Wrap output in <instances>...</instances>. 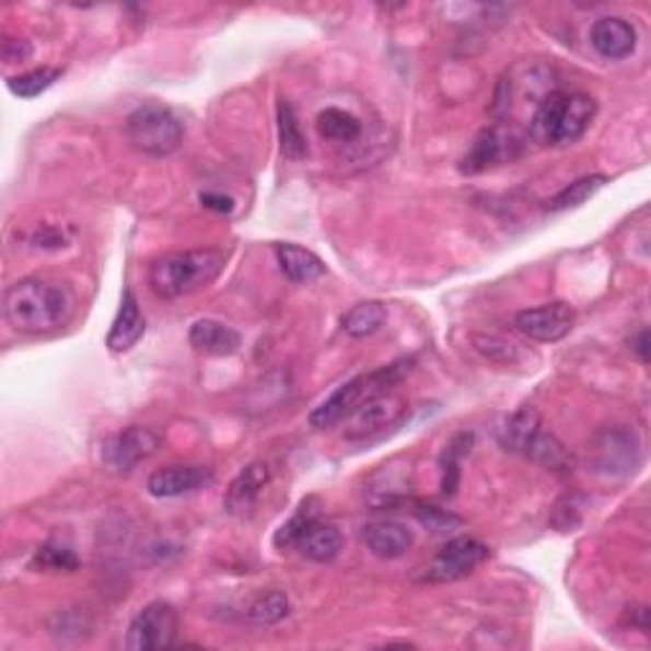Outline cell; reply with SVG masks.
<instances>
[{
    "mask_svg": "<svg viewBox=\"0 0 651 651\" xmlns=\"http://www.w3.org/2000/svg\"><path fill=\"white\" fill-rule=\"evenodd\" d=\"M143 334H146V318L138 305V298L132 290H125L120 311H117L113 328H109L107 334V349L115 351V354H125V351H130L140 339H143Z\"/></svg>",
    "mask_w": 651,
    "mask_h": 651,
    "instance_id": "cell-16",
    "label": "cell"
},
{
    "mask_svg": "<svg viewBox=\"0 0 651 651\" xmlns=\"http://www.w3.org/2000/svg\"><path fill=\"white\" fill-rule=\"evenodd\" d=\"M606 184H608V176H603V174L578 178V182L565 186L560 194H555L553 199L547 201V209H550V211H568V209L583 207V204L591 199V196L598 194Z\"/></svg>",
    "mask_w": 651,
    "mask_h": 651,
    "instance_id": "cell-28",
    "label": "cell"
},
{
    "mask_svg": "<svg viewBox=\"0 0 651 651\" xmlns=\"http://www.w3.org/2000/svg\"><path fill=\"white\" fill-rule=\"evenodd\" d=\"M188 341L196 351L209 357H232L242 347L240 332L214 318H199L188 328Z\"/></svg>",
    "mask_w": 651,
    "mask_h": 651,
    "instance_id": "cell-17",
    "label": "cell"
},
{
    "mask_svg": "<svg viewBox=\"0 0 651 651\" xmlns=\"http://www.w3.org/2000/svg\"><path fill=\"white\" fill-rule=\"evenodd\" d=\"M412 532L403 522H372L362 527V543L367 545L374 558L380 560H397L407 555L412 547Z\"/></svg>",
    "mask_w": 651,
    "mask_h": 651,
    "instance_id": "cell-15",
    "label": "cell"
},
{
    "mask_svg": "<svg viewBox=\"0 0 651 651\" xmlns=\"http://www.w3.org/2000/svg\"><path fill=\"white\" fill-rule=\"evenodd\" d=\"M161 449V438L151 428L130 426L107 438L102 445V464L113 474H130L138 464H143Z\"/></svg>",
    "mask_w": 651,
    "mask_h": 651,
    "instance_id": "cell-7",
    "label": "cell"
},
{
    "mask_svg": "<svg viewBox=\"0 0 651 651\" xmlns=\"http://www.w3.org/2000/svg\"><path fill=\"white\" fill-rule=\"evenodd\" d=\"M524 456L550 470H568L572 466L568 449H565L553 433H545V430H539V433L532 438V443L527 445V451H524Z\"/></svg>",
    "mask_w": 651,
    "mask_h": 651,
    "instance_id": "cell-27",
    "label": "cell"
},
{
    "mask_svg": "<svg viewBox=\"0 0 651 651\" xmlns=\"http://www.w3.org/2000/svg\"><path fill=\"white\" fill-rule=\"evenodd\" d=\"M278 265L290 282H313L326 276V265L318 255H313L311 249L293 242H278L276 245Z\"/></svg>",
    "mask_w": 651,
    "mask_h": 651,
    "instance_id": "cell-19",
    "label": "cell"
},
{
    "mask_svg": "<svg viewBox=\"0 0 651 651\" xmlns=\"http://www.w3.org/2000/svg\"><path fill=\"white\" fill-rule=\"evenodd\" d=\"M486 558H489V547L484 543L474 537H456L441 547L433 560L422 568V580L426 583H456V580L470 576Z\"/></svg>",
    "mask_w": 651,
    "mask_h": 651,
    "instance_id": "cell-6",
    "label": "cell"
},
{
    "mask_svg": "<svg viewBox=\"0 0 651 651\" xmlns=\"http://www.w3.org/2000/svg\"><path fill=\"white\" fill-rule=\"evenodd\" d=\"M565 100H568V92L550 90L537 102L535 113L530 117V138L535 140V143L555 146V132H558Z\"/></svg>",
    "mask_w": 651,
    "mask_h": 651,
    "instance_id": "cell-22",
    "label": "cell"
},
{
    "mask_svg": "<svg viewBox=\"0 0 651 651\" xmlns=\"http://www.w3.org/2000/svg\"><path fill=\"white\" fill-rule=\"evenodd\" d=\"M59 77H61V69H57V67L31 69V72H26V74L11 77V80H8V90H11L15 97L34 100L42 92L54 88V82H57Z\"/></svg>",
    "mask_w": 651,
    "mask_h": 651,
    "instance_id": "cell-31",
    "label": "cell"
},
{
    "mask_svg": "<svg viewBox=\"0 0 651 651\" xmlns=\"http://www.w3.org/2000/svg\"><path fill=\"white\" fill-rule=\"evenodd\" d=\"M539 430H543V418H539V412L535 407L524 405L516 410L514 415H509L504 420V426L499 428V445L509 453H524L527 451V445L532 443V438H535Z\"/></svg>",
    "mask_w": 651,
    "mask_h": 651,
    "instance_id": "cell-20",
    "label": "cell"
},
{
    "mask_svg": "<svg viewBox=\"0 0 651 651\" xmlns=\"http://www.w3.org/2000/svg\"><path fill=\"white\" fill-rule=\"evenodd\" d=\"M516 332L539 344H555L565 339L576 326V311L568 303L553 301L535 309H524L514 318Z\"/></svg>",
    "mask_w": 651,
    "mask_h": 651,
    "instance_id": "cell-9",
    "label": "cell"
},
{
    "mask_svg": "<svg viewBox=\"0 0 651 651\" xmlns=\"http://www.w3.org/2000/svg\"><path fill=\"white\" fill-rule=\"evenodd\" d=\"M364 397H367V376H354V380H349L347 384H341V387H336L324 403L313 407L309 415V422L318 430L332 428L336 422L347 420L351 410H354Z\"/></svg>",
    "mask_w": 651,
    "mask_h": 651,
    "instance_id": "cell-14",
    "label": "cell"
},
{
    "mask_svg": "<svg viewBox=\"0 0 651 651\" xmlns=\"http://www.w3.org/2000/svg\"><path fill=\"white\" fill-rule=\"evenodd\" d=\"M125 132L132 148L153 159H163L178 151L184 143V125L168 107L159 102L140 105L125 123Z\"/></svg>",
    "mask_w": 651,
    "mask_h": 651,
    "instance_id": "cell-3",
    "label": "cell"
},
{
    "mask_svg": "<svg viewBox=\"0 0 651 651\" xmlns=\"http://www.w3.org/2000/svg\"><path fill=\"white\" fill-rule=\"evenodd\" d=\"M270 481V468L263 461H253V464L245 466L237 476L232 478L230 489L224 493V509L226 514L232 516H247L253 512L257 499L265 486Z\"/></svg>",
    "mask_w": 651,
    "mask_h": 651,
    "instance_id": "cell-12",
    "label": "cell"
},
{
    "mask_svg": "<svg viewBox=\"0 0 651 651\" xmlns=\"http://www.w3.org/2000/svg\"><path fill=\"white\" fill-rule=\"evenodd\" d=\"M316 128L321 138L334 140V143H354V140L362 136V123H359V117L341 107H326L324 113H318Z\"/></svg>",
    "mask_w": 651,
    "mask_h": 651,
    "instance_id": "cell-25",
    "label": "cell"
},
{
    "mask_svg": "<svg viewBox=\"0 0 651 651\" xmlns=\"http://www.w3.org/2000/svg\"><path fill=\"white\" fill-rule=\"evenodd\" d=\"M31 44L26 38H13V36H5L3 38V46H0V57H3L5 65H19V61H26L31 59Z\"/></svg>",
    "mask_w": 651,
    "mask_h": 651,
    "instance_id": "cell-35",
    "label": "cell"
},
{
    "mask_svg": "<svg viewBox=\"0 0 651 651\" xmlns=\"http://www.w3.org/2000/svg\"><path fill=\"white\" fill-rule=\"evenodd\" d=\"M224 268V255L217 249H184L155 257L148 270V286L159 298L174 301L207 288Z\"/></svg>",
    "mask_w": 651,
    "mask_h": 651,
    "instance_id": "cell-2",
    "label": "cell"
},
{
    "mask_svg": "<svg viewBox=\"0 0 651 651\" xmlns=\"http://www.w3.org/2000/svg\"><path fill=\"white\" fill-rule=\"evenodd\" d=\"M384 321H387V309H384V303L362 301V303L351 305V309L344 313L341 326H344V332H347L349 336H354V339H367V336L380 332V328L384 326Z\"/></svg>",
    "mask_w": 651,
    "mask_h": 651,
    "instance_id": "cell-24",
    "label": "cell"
},
{
    "mask_svg": "<svg viewBox=\"0 0 651 651\" xmlns=\"http://www.w3.org/2000/svg\"><path fill=\"white\" fill-rule=\"evenodd\" d=\"M516 155H520V140L512 132L504 128H484L461 159L458 171L464 176H478L484 171L501 166V163L514 161Z\"/></svg>",
    "mask_w": 651,
    "mask_h": 651,
    "instance_id": "cell-8",
    "label": "cell"
},
{
    "mask_svg": "<svg viewBox=\"0 0 651 651\" xmlns=\"http://www.w3.org/2000/svg\"><path fill=\"white\" fill-rule=\"evenodd\" d=\"M470 445H474V433H458L453 441L445 445L443 458H441V489L445 497H453L458 489V478H461V461H464L470 453Z\"/></svg>",
    "mask_w": 651,
    "mask_h": 651,
    "instance_id": "cell-26",
    "label": "cell"
},
{
    "mask_svg": "<svg viewBox=\"0 0 651 651\" xmlns=\"http://www.w3.org/2000/svg\"><path fill=\"white\" fill-rule=\"evenodd\" d=\"M77 311L74 290L61 280L31 276L5 290V321L19 334L42 336L67 326Z\"/></svg>",
    "mask_w": 651,
    "mask_h": 651,
    "instance_id": "cell-1",
    "label": "cell"
},
{
    "mask_svg": "<svg viewBox=\"0 0 651 651\" xmlns=\"http://www.w3.org/2000/svg\"><path fill=\"white\" fill-rule=\"evenodd\" d=\"M631 349L637 351L641 364H649V332L647 328H641V332L637 334V339L631 341Z\"/></svg>",
    "mask_w": 651,
    "mask_h": 651,
    "instance_id": "cell-37",
    "label": "cell"
},
{
    "mask_svg": "<svg viewBox=\"0 0 651 651\" xmlns=\"http://www.w3.org/2000/svg\"><path fill=\"white\" fill-rule=\"evenodd\" d=\"M278 140L280 153L288 161H303L309 155V143H305V136L301 132L295 107L288 100L278 102Z\"/></svg>",
    "mask_w": 651,
    "mask_h": 651,
    "instance_id": "cell-23",
    "label": "cell"
},
{
    "mask_svg": "<svg viewBox=\"0 0 651 651\" xmlns=\"http://www.w3.org/2000/svg\"><path fill=\"white\" fill-rule=\"evenodd\" d=\"M405 415V397H399L390 390L370 392L349 415L347 441H374V438L384 435L387 430L397 428Z\"/></svg>",
    "mask_w": 651,
    "mask_h": 651,
    "instance_id": "cell-4",
    "label": "cell"
},
{
    "mask_svg": "<svg viewBox=\"0 0 651 651\" xmlns=\"http://www.w3.org/2000/svg\"><path fill=\"white\" fill-rule=\"evenodd\" d=\"M415 516H418V522L422 524V527L435 532V535H445V532L461 527L458 516L443 512V509H438V507L418 504V507H415Z\"/></svg>",
    "mask_w": 651,
    "mask_h": 651,
    "instance_id": "cell-33",
    "label": "cell"
},
{
    "mask_svg": "<svg viewBox=\"0 0 651 651\" xmlns=\"http://www.w3.org/2000/svg\"><path fill=\"white\" fill-rule=\"evenodd\" d=\"M637 28L633 23L626 19H618V15H606V19H598L591 28V46L601 54L603 59L618 61L631 57L633 49H637Z\"/></svg>",
    "mask_w": 651,
    "mask_h": 651,
    "instance_id": "cell-13",
    "label": "cell"
},
{
    "mask_svg": "<svg viewBox=\"0 0 651 651\" xmlns=\"http://www.w3.org/2000/svg\"><path fill=\"white\" fill-rule=\"evenodd\" d=\"M595 109H598V105H595L591 94H583V92L568 94L560 123H558V132H555V146L578 143V140L585 136V130L591 128Z\"/></svg>",
    "mask_w": 651,
    "mask_h": 651,
    "instance_id": "cell-18",
    "label": "cell"
},
{
    "mask_svg": "<svg viewBox=\"0 0 651 651\" xmlns=\"http://www.w3.org/2000/svg\"><path fill=\"white\" fill-rule=\"evenodd\" d=\"M318 520V509H316V499H303L301 507H298V512L290 516V520L282 524V527L276 532V537H272V545L278 547V550H290V547L298 545V539L305 530H309L311 522Z\"/></svg>",
    "mask_w": 651,
    "mask_h": 651,
    "instance_id": "cell-29",
    "label": "cell"
},
{
    "mask_svg": "<svg viewBox=\"0 0 651 651\" xmlns=\"http://www.w3.org/2000/svg\"><path fill=\"white\" fill-rule=\"evenodd\" d=\"M593 464L603 474H629L639 464V441L633 430L614 426L601 430L593 441Z\"/></svg>",
    "mask_w": 651,
    "mask_h": 651,
    "instance_id": "cell-10",
    "label": "cell"
},
{
    "mask_svg": "<svg viewBox=\"0 0 651 651\" xmlns=\"http://www.w3.org/2000/svg\"><path fill=\"white\" fill-rule=\"evenodd\" d=\"M69 237H72V230H65V226L57 224H38L36 230L28 234V242L36 249H59L69 245Z\"/></svg>",
    "mask_w": 651,
    "mask_h": 651,
    "instance_id": "cell-34",
    "label": "cell"
},
{
    "mask_svg": "<svg viewBox=\"0 0 651 651\" xmlns=\"http://www.w3.org/2000/svg\"><path fill=\"white\" fill-rule=\"evenodd\" d=\"M211 484H214V470L209 466H166L153 470L148 478V493L155 499H176L207 489Z\"/></svg>",
    "mask_w": 651,
    "mask_h": 651,
    "instance_id": "cell-11",
    "label": "cell"
},
{
    "mask_svg": "<svg viewBox=\"0 0 651 651\" xmlns=\"http://www.w3.org/2000/svg\"><path fill=\"white\" fill-rule=\"evenodd\" d=\"M178 637V614L176 608L166 601L148 603L128 626V637H125V649L130 651H153V649H168L176 644Z\"/></svg>",
    "mask_w": 651,
    "mask_h": 651,
    "instance_id": "cell-5",
    "label": "cell"
},
{
    "mask_svg": "<svg viewBox=\"0 0 651 651\" xmlns=\"http://www.w3.org/2000/svg\"><path fill=\"white\" fill-rule=\"evenodd\" d=\"M199 199H201L204 207L211 209V211H219V214H230V211L234 209V201L230 199V196H222V194L207 191V194H201Z\"/></svg>",
    "mask_w": 651,
    "mask_h": 651,
    "instance_id": "cell-36",
    "label": "cell"
},
{
    "mask_svg": "<svg viewBox=\"0 0 651 651\" xmlns=\"http://www.w3.org/2000/svg\"><path fill=\"white\" fill-rule=\"evenodd\" d=\"M31 568L38 572H74L80 568V558H77L72 547L61 543H46L36 550Z\"/></svg>",
    "mask_w": 651,
    "mask_h": 651,
    "instance_id": "cell-30",
    "label": "cell"
},
{
    "mask_svg": "<svg viewBox=\"0 0 651 651\" xmlns=\"http://www.w3.org/2000/svg\"><path fill=\"white\" fill-rule=\"evenodd\" d=\"M341 532L334 527V524L326 522H311L309 530L303 532L301 539H298V550H301L303 558L313 562H332L336 555L341 553Z\"/></svg>",
    "mask_w": 651,
    "mask_h": 651,
    "instance_id": "cell-21",
    "label": "cell"
},
{
    "mask_svg": "<svg viewBox=\"0 0 651 651\" xmlns=\"http://www.w3.org/2000/svg\"><path fill=\"white\" fill-rule=\"evenodd\" d=\"M288 614H290V601H288V595L280 591H268V593L257 595V598L253 601V606H249V611H247V616L253 618L255 624H263V626L280 624Z\"/></svg>",
    "mask_w": 651,
    "mask_h": 651,
    "instance_id": "cell-32",
    "label": "cell"
}]
</instances>
